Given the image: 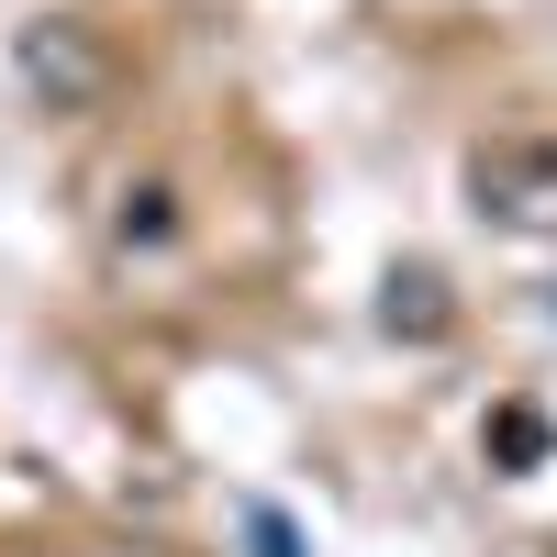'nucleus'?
<instances>
[{
    "label": "nucleus",
    "instance_id": "nucleus-2",
    "mask_svg": "<svg viewBox=\"0 0 557 557\" xmlns=\"http://www.w3.org/2000/svg\"><path fill=\"white\" fill-rule=\"evenodd\" d=\"M23 78L45 89V101H89V89H101V45H89L78 23H34L23 34Z\"/></svg>",
    "mask_w": 557,
    "mask_h": 557
},
{
    "label": "nucleus",
    "instance_id": "nucleus-5",
    "mask_svg": "<svg viewBox=\"0 0 557 557\" xmlns=\"http://www.w3.org/2000/svg\"><path fill=\"white\" fill-rule=\"evenodd\" d=\"M123 235H134V246L168 235V190H157V178H146V190H123Z\"/></svg>",
    "mask_w": 557,
    "mask_h": 557
},
{
    "label": "nucleus",
    "instance_id": "nucleus-1",
    "mask_svg": "<svg viewBox=\"0 0 557 557\" xmlns=\"http://www.w3.org/2000/svg\"><path fill=\"white\" fill-rule=\"evenodd\" d=\"M469 190L513 235H557V134H491L469 157Z\"/></svg>",
    "mask_w": 557,
    "mask_h": 557
},
{
    "label": "nucleus",
    "instance_id": "nucleus-3",
    "mask_svg": "<svg viewBox=\"0 0 557 557\" xmlns=\"http://www.w3.org/2000/svg\"><path fill=\"white\" fill-rule=\"evenodd\" d=\"M391 335H446V278L435 268H401L391 278Z\"/></svg>",
    "mask_w": 557,
    "mask_h": 557
},
{
    "label": "nucleus",
    "instance_id": "nucleus-4",
    "mask_svg": "<svg viewBox=\"0 0 557 557\" xmlns=\"http://www.w3.org/2000/svg\"><path fill=\"white\" fill-rule=\"evenodd\" d=\"M491 457H502V469H535V457H546V412L535 401H502L491 412Z\"/></svg>",
    "mask_w": 557,
    "mask_h": 557
},
{
    "label": "nucleus",
    "instance_id": "nucleus-6",
    "mask_svg": "<svg viewBox=\"0 0 557 557\" xmlns=\"http://www.w3.org/2000/svg\"><path fill=\"white\" fill-rule=\"evenodd\" d=\"M246 535H257V557H290V524L278 513H246Z\"/></svg>",
    "mask_w": 557,
    "mask_h": 557
}]
</instances>
